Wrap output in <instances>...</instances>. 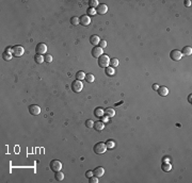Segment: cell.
Wrapping results in <instances>:
<instances>
[{
    "label": "cell",
    "instance_id": "1",
    "mask_svg": "<svg viewBox=\"0 0 192 183\" xmlns=\"http://www.w3.org/2000/svg\"><path fill=\"white\" fill-rule=\"evenodd\" d=\"M109 64H110V59H109V57L107 54H102V56H100L98 58V65L99 67H102V68H107L109 66Z\"/></svg>",
    "mask_w": 192,
    "mask_h": 183
},
{
    "label": "cell",
    "instance_id": "2",
    "mask_svg": "<svg viewBox=\"0 0 192 183\" xmlns=\"http://www.w3.org/2000/svg\"><path fill=\"white\" fill-rule=\"evenodd\" d=\"M107 151V146H106L105 143H102V142H99V143H97L95 146H94V152L97 153V154H102V153H105Z\"/></svg>",
    "mask_w": 192,
    "mask_h": 183
},
{
    "label": "cell",
    "instance_id": "3",
    "mask_svg": "<svg viewBox=\"0 0 192 183\" xmlns=\"http://www.w3.org/2000/svg\"><path fill=\"white\" fill-rule=\"evenodd\" d=\"M82 88H83V83H82L80 80H76V81H74V82L72 83V89H73V92L80 93L82 91Z\"/></svg>",
    "mask_w": 192,
    "mask_h": 183
},
{
    "label": "cell",
    "instance_id": "4",
    "mask_svg": "<svg viewBox=\"0 0 192 183\" xmlns=\"http://www.w3.org/2000/svg\"><path fill=\"white\" fill-rule=\"evenodd\" d=\"M50 168H51L52 171L57 173V171H60L62 169V163L58 160H54V161L50 162Z\"/></svg>",
    "mask_w": 192,
    "mask_h": 183
},
{
    "label": "cell",
    "instance_id": "5",
    "mask_svg": "<svg viewBox=\"0 0 192 183\" xmlns=\"http://www.w3.org/2000/svg\"><path fill=\"white\" fill-rule=\"evenodd\" d=\"M35 51H36V54H42L43 56L47 51V46L44 44V43H40V44H37L36 47H35Z\"/></svg>",
    "mask_w": 192,
    "mask_h": 183
},
{
    "label": "cell",
    "instance_id": "6",
    "mask_svg": "<svg viewBox=\"0 0 192 183\" xmlns=\"http://www.w3.org/2000/svg\"><path fill=\"white\" fill-rule=\"evenodd\" d=\"M25 52V49H23V46L17 45L15 47H13V56L14 57H22Z\"/></svg>",
    "mask_w": 192,
    "mask_h": 183
},
{
    "label": "cell",
    "instance_id": "7",
    "mask_svg": "<svg viewBox=\"0 0 192 183\" xmlns=\"http://www.w3.org/2000/svg\"><path fill=\"white\" fill-rule=\"evenodd\" d=\"M170 58L173 61H179L182 58V53H181V51H179V50H173V51H171V53H170Z\"/></svg>",
    "mask_w": 192,
    "mask_h": 183
},
{
    "label": "cell",
    "instance_id": "8",
    "mask_svg": "<svg viewBox=\"0 0 192 183\" xmlns=\"http://www.w3.org/2000/svg\"><path fill=\"white\" fill-rule=\"evenodd\" d=\"M104 54V49L98 47V46H95L93 49H92V56L93 58H99L100 56Z\"/></svg>",
    "mask_w": 192,
    "mask_h": 183
},
{
    "label": "cell",
    "instance_id": "9",
    "mask_svg": "<svg viewBox=\"0 0 192 183\" xmlns=\"http://www.w3.org/2000/svg\"><path fill=\"white\" fill-rule=\"evenodd\" d=\"M29 112H30L31 115L36 116L41 113V107L38 106H36V104H32V106H29Z\"/></svg>",
    "mask_w": 192,
    "mask_h": 183
},
{
    "label": "cell",
    "instance_id": "10",
    "mask_svg": "<svg viewBox=\"0 0 192 183\" xmlns=\"http://www.w3.org/2000/svg\"><path fill=\"white\" fill-rule=\"evenodd\" d=\"M108 11V7L106 4H98V7L96 8V13L99 15H105Z\"/></svg>",
    "mask_w": 192,
    "mask_h": 183
},
{
    "label": "cell",
    "instance_id": "11",
    "mask_svg": "<svg viewBox=\"0 0 192 183\" xmlns=\"http://www.w3.org/2000/svg\"><path fill=\"white\" fill-rule=\"evenodd\" d=\"M79 20H80V25L84 26V27H87V26L91 24V18L89 15H82L80 18H79Z\"/></svg>",
    "mask_w": 192,
    "mask_h": 183
},
{
    "label": "cell",
    "instance_id": "12",
    "mask_svg": "<svg viewBox=\"0 0 192 183\" xmlns=\"http://www.w3.org/2000/svg\"><path fill=\"white\" fill-rule=\"evenodd\" d=\"M104 173H105V168H102V167H97L93 171V175L95 177H97V178L102 177V176H104Z\"/></svg>",
    "mask_w": 192,
    "mask_h": 183
},
{
    "label": "cell",
    "instance_id": "13",
    "mask_svg": "<svg viewBox=\"0 0 192 183\" xmlns=\"http://www.w3.org/2000/svg\"><path fill=\"white\" fill-rule=\"evenodd\" d=\"M99 42H100V39H99L98 35H96V34H94V35H92L90 37V43L94 46V47L97 46V45H99Z\"/></svg>",
    "mask_w": 192,
    "mask_h": 183
},
{
    "label": "cell",
    "instance_id": "14",
    "mask_svg": "<svg viewBox=\"0 0 192 183\" xmlns=\"http://www.w3.org/2000/svg\"><path fill=\"white\" fill-rule=\"evenodd\" d=\"M158 94L162 96V97H164V96H167L168 94H169V89H168V87H165V86H160L158 89H157Z\"/></svg>",
    "mask_w": 192,
    "mask_h": 183
},
{
    "label": "cell",
    "instance_id": "15",
    "mask_svg": "<svg viewBox=\"0 0 192 183\" xmlns=\"http://www.w3.org/2000/svg\"><path fill=\"white\" fill-rule=\"evenodd\" d=\"M94 128H95L97 131H102L105 129V123H102V121H96V123H94Z\"/></svg>",
    "mask_w": 192,
    "mask_h": 183
},
{
    "label": "cell",
    "instance_id": "16",
    "mask_svg": "<svg viewBox=\"0 0 192 183\" xmlns=\"http://www.w3.org/2000/svg\"><path fill=\"white\" fill-rule=\"evenodd\" d=\"M105 115L107 116V117H109V118L113 117V116L115 115L114 109H111V107H109V109H106V110H105Z\"/></svg>",
    "mask_w": 192,
    "mask_h": 183
},
{
    "label": "cell",
    "instance_id": "17",
    "mask_svg": "<svg viewBox=\"0 0 192 183\" xmlns=\"http://www.w3.org/2000/svg\"><path fill=\"white\" fill-rule=\"evenodd\" d=\"M94 114H95L96 117H102V116L105 115V110L102 109V107H97L94 111Z\"/></svg>",
    "mask_w": 192,
    "mask_h": 183
},
{
    "label": "cell",
    "instance_id": "18",
    "mask_svg": "<svg viewBox=\"0 0 192 183\" xmlns=\"http://www.w3.org/2000/svg\"><path fill=\"white\" fill-rule=\"evenodd\" d=\"M34 61H35V62H36L37 64H42L44 61H45V57H43L42 54H35Z\"/></svg>",
    "mask_w": 192,
    "mask_h": 183
},
{
    "label": "cell",
    "instance_id": "19",
    "mask_svg": "<svg viewBox=\"0 0 192 183\" xmlns=\"http://www.w3.org/2000/svg\"><path fill=\"white\" fill-rule=\"evenodd\" d=\"M182 56H191L192 53V48L189 47V46H187V47H185L184 49H182Z\"/></svg>",
    "mask_w": 192,
    "mask_h": 183
},
{
    "label": "cell",
    "instance_id": "20",
    "mask_svg": "<svg viewBox=\"0 0 192 183\" xmlns=\"http://www.w3.org/2000/svg\"><path fill=\"white\" fill-rule=\"evenodd\" d=\"M114 74H115V71H114L113 67H107L106 68V75H107V76L112 77V76H114Z\"/></svg>",
    "mask_w": 192,
    "mask_h": 183
},
{
    "label": "cell",
    "instance_id": "21",
    "mask_svg": "<svg viewBox=\"0 0 192 183\" xmlns=\"http://www.w3.org/2000/svg\"><path fill=\"white\" fill-rule=\"evenodd\" d=\"M55 177H56V180H57V181H62V180L64 179V175H63V173H62L61 170L60 171H57Z\"/></svg>",
    "mask_w": 192,
    "mask_h": 183
},
{
    "label": "cell",
    "instance_id": "22",
    "mask_svg": "<svg viewBox=\"0 0 192 183\" xmlns=\"http://www.w3.org/2000/svg\"><path fill=\"white\" fill-rule=\"evenodd\" d=\"M161 168H162V170H163V171H170L171 169H172V166H171L170 163H163V164H162V166H161Z\"/></svg>",
    "mask_w": 192,
    "mask_h": 183
},
{
    "label": "cell",
    "instance_id": "23",
    "mask_svg": "<svg viewBox=\"0 0 192 183\" xmlns=\"http://www.w3.org/2000/svg\"><path fill=\"white\" fill-rule=\"evenodd\" d=\"M85 80L88 81V83H92V82H94V80H95V78H94V75H92V74L85 75Z\"/></svg>",
    "mask_w": 192,
    "mask_h": 183
},
{
    "label": "cell",
    "instance_id": "24",
    "mask_svg": "<svg viewBox=\"0 0 192 183\" xmlns=\"http://www.w3.org/2000/svg\"><path fill=\"white\" fill-rule=\"evenodd\" d=\"M76 78H77V80H83V79H85V74L83 71H78L76 74Z\"/></svg>",
    "mask_w": 192,
    "mask_h": 183
},
{
    "label": "cell",
    "instance_id": "25",
    "mask_svg": "<svg viewBox=\"0 0 192 183\" xmlns=\"http://www.w3.org/2000/svg\"><path fill=\"white\" fill-rule=\"evenodd\" d=\"M98 1L97 0H90L89 1V7L90 8H93V9H95V8H97L98 7Z\"/></svg>",
    "mask_w": 192,
    "mask_h": 183
},
{
    "label": "cell",
    "instance_id": "26",
    "mask_svg": "<svg viewBox=\"0 0 192 183\" xmlns=\"http://www.w3.org/2000/svg\"><path fill=\"white\" fill-rule=\"evenodd\" d=\"M106 146H107V148H109V149H113L115 146V142L112 141V139H109L107 143H106Z\"/></svg>",
    "mask_w": 192,
    "mask_h": 183
},
{
    "label": "cell",
    "instance_id": "27",
    "mask_svg": "<svg viewBox=\"0 0 192 183\" xmlns=\"http://www.w3.org/2000/svg\"><path fill=\"white\" fill-rule=\"evenodd\" d=\"M70 24H73L74 26H78L79 24H80L79 17H72V18H70Z\"/></svg>",
    "mask_w": 192,
    "mask_h": 183
},
{
    "label": "cell",
    "instance_id": "28",
    "mask_svg": "<svg viewBox=\"0 0 192 183\" xmlns=\"http://www.w3.org/2000/svg\"><path fill=\"white\" fill-rule=\"evenodd\" d=\"M110 65H111L113 68H114V67H117V66H119V60L115 59V58L111 59V60H110Z\"/></svg>",
    "mask_w": 192,
    "mask_h": 183
},
{
    "label": "cell",
    "instance_id": "29",
    "mask_svg": "<svg viewBox=\"0 0 192 183\" xmlns=\"http://www.w3.org/2000/svg\"><path fill=\"white\" fill-rule=\"evenodd\" d=\"M96 9H93V8H89L88 9V15H92V16H94V15H96Z\"/></svg>",
    "mask_w": 192,
    "mask_h": 183
},
{
    "label": "cell",
    "instance_id": "30",
    "mask_svg": "<svg viewBox=\"0 0 192 183\" xmlns=\"http://www.w3.org/2000/svg\"><path fill=\"white\" fill-rule=\"evenodd\" d=\"M85 126H87L88 128H93L94 127V121L90 120V119L87 120V121H85Z\"/></svg>",
    "mask_w": 192,
    "mask_h": 183
},
{
    "label": "cell",
    "instance_id": "31",
    "mask_svg": "<svg viewBox=\"0 0 192 183\" xmlns=\"http://www.w3.org/2000/svg\"><path fill=\"white\" fill-rule=\"evenodd\" d=\"M45 62H47V63L52 62V56L51 54H46L45 56Z\"/></svg>",
    "mask_w": 192,
    "mask_h": 183
},
{
    "label": "cell",
    "instance_id": "32",
    "mask_svg": "<svg viewBox=\"0 0 192 183\" xmlns=\"http://www.w3.org/2000/svg\"><path fill=\"white\" fill-rule=\"evenodd\" d=\"M3 59H4L5 61H10V60L12 59V54L7 53V52H4V53H3Z\"/></svg>",
    "mask_w": 192,
    "mask_h": 183
},
{
    "label": "cell",
    "instance_id": "33",
    "mask_svg": "<svg viewBox=\"0 0 192 183\" xmlns=\"http://www.w3.org/2000/svg\"><path fill=\"white\" fill-rule=\"evenodd\" d=\"M99 47L102 48V49L106 48V47H107V42H106V40H100V42H99Z\"/></svg>",
    "mask_w": 192,
    "mask_h": 183
},
{
    "label": "cell",
    "instance_id": "34",
    "mask_svg": "<svg viewBox=\"0 0 192 183\" xmlns=\"http://www.w3.org/2000/svg\"><path fill=\"white\" fill-rule=\"evenodd\" d=\"M97 182H98V178H97V177L93 176L90 178V183H97Z\"/></svg>",
    "mask_w": 192,
    "mask_h": 183
},
{
    "label": "cell",
    "instance_id": "35",
    "mask_svg": "<svg viewBox=\"0 0 192 183\" xmlns=\"http://www.w3.org/2000/svg\"><path fill=\"white\" fill-rule=\"evenodd\" d=\"M85 176H87L88 178L90 179L91 177H93V176H94V175H93V171H90V170H89V171H87V173H85Z\"/></svg>",
    "mask_w": 192,
    "mask_h": 183
},
{
    "label": "cell",
    "instance_id": "36",
    "mask_svg": "<svg viewBox=\"0 0 192 183\" xmlns=\"http://www.w3.org/2000/svg\"><path fill=\"white\" fill-rule=\"evenodd\" d=\"M7 53H10V54H12L13 53V48H11V47H9V48H7Z\"/></svg>",
    "mask_w": 192,
    "mask_h": 183
},
{
    "label": "cell",
    "instance_id": "37",
    "mask_svg": "<svg viewBox=\"0 0 192 183\" xmlns=\"http://www.w3.org/2000/svg\"><path fill=\"white\" fill-rule=\"evenodd\" d=\"M185 5H186V7H190V5H191V1H190V0H186V1H185Z\"/></svg>",
    "mask_w": 192,
    "mask_h": 183
},
{
    "label": "cell",
    "instance_id": "38",
    "mask_svg": "<svg viewBox=\"0 0 192 183\" xmlns=\"http://www.w3.org/2000/svg\"><path fill=\"white\" fill-rule=\"evenodd\" d=\"M158 88H159V86L157 85V84H154V85H153V89H155V91H157Z\"/></svg>",
    "mask_w": 192,
    "mask_h": 183
},
{
    "label": "cell",
    "instance_id": "39",
    "mask_svg": "<svg viewBox=\"0 0 192 183\" xmlns=\"http://www.w3.org/2000/svg\"><path fill=\"white\" fill-rule=\"evenodd\" d=\"M169 161H170L169 158H164L163 159V163H169Z\"/></svg>",
    "mask_w": 192,
    "mask_h": 183
}]
</instances>
